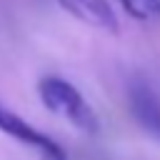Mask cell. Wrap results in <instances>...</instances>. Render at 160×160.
I'll list each match as a JSON object with an SVG mask.
<instances>
[{
    "instance_id": "5",
    "label": "cell",
    "mask_w": 160,
    "mask_h": 160,
    "mask_svg": "<svg viewBox=\"0 0 160 160\" xmlns=\"http://www.w3.org/2000/svg\"><path fill=\"white\" fill-rule=\"evenodd\" d=\"M120 5L140 22H160V0H120Z\"/></svg>"
},
{
    "instance_id": "1",
    "label": "cell",
    "mask_w": 160,
    "mask_h": 160,
    "mask_svg": "<svg viewBox=\"0 0 160 160\" xmlns=\"http://www.w3.org/2000/svg\"><path fill=\"white\" fill-rule=\"evenodd\" d=\"M38 92H40L42 105H45L50 112L62 115V118H65L70 125H75L78 130H82V132H88V135H95V132L100 130V120H98L95 110L90 108V102L80 95V90H78L72 82L62 80V78H58V75H48V78L40 80Z\"/></svg>"
},
{
    "instance_id": "2",
    "label": "cell",
    "mask_w": 160,
    "mask_h": 160,
    "mask_svg": "<svg viewBox=\"0 0 160 160\" xmlns=\"http://www.w3.org/2000/svg\"><path fill=\"white\" fill-rule=\"evenodd\" d=\"M0 132H5L10 138H15V140H20V142H25L30 148H35L38 155H40V160H68L65 150L52 138H48L38 128H32L28 120H22L20 115H15L2 102H0Z\"/></svg>"
},
{
    "instance_id": "4",
    "label": "cell",
    "mask_w": 160,
    "mask_h": 160,
    "mask_svg": "<svg viewBox=\"0 0 160 160\" xmlns=\"http://www.w3.org/2000/svg\"><path fill=\"white\" fill-rule=\"evenodd\" d=\"M130 105H132L135 118L142 122V128L160 138V100H158V95L150 88L138 85L130 92Z\"/></svg>"
},
{
    "instance_id": "3",
    "label": "cell",
    "mask_w": 160,
    "mask_h": 160,
    "mask_svg": "<svg viewBox=\"0 0 160 160\" xmlns=\"http://www.w3.org/2000/svg\"><path fill=\"white\" fill-rule=\"evenodd\" d=\"M58 5L68 15H72L75 20H80L95 30H108L112 35L120 30L118 15L108 0H58Z\"/></svg>"
}]
</instances>
